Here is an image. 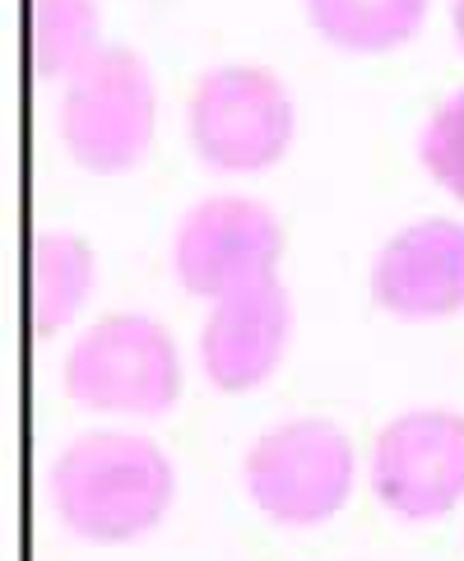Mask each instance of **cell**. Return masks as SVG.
I'll return each instance as SVG.
<instances>
[{
    "label": "cell",
    "instance_id": "ba28073f",
    "mask_svg": "<svg viewBox=\"0 0 464 561\" xmlns=\"http://www.w3.org/2000/svg\"><path fill=\"white\" fill-rule=\"evenodd\" d=\"M293 339V302L284 278H256L210 302V316L200 325V367L210 386L224 394L256 390L284 363V348Z\"/></svg>",
    "mask_w": 464,
    "mask_h": 561
},
{
    "label": "cell",
    "instance_id": "4fadbf2b",
    "mask_svg": "<svg viewBox=\"0 0 464 561\" xmlns=\"http://www.w3.org/2000/svg\"><path fill=\"white\" fill-rule=\"evenodd\" d=\"M418 163L441 191L464 205V89L441 98L418 130Z\"/></svg>",
    "mask_w": 464,
    "mask_h": 561
},
{
    "label": "cell",
    "instance_id": "3957f363",
    "mask_svg": "<svg viewBox=\"0 0 464 561\" xmlns=\"http://www.w3.org/2000/svg\"><path fill=\"white\" fill-rule=\"evenodd\" d=\"M358 478L349 432L330 417H288L260 432L241 459V483L256 511L284 529L326 525L344 511Z\"/></svg>",
    "mask_w": 464,
    "mask_h": 561
},
{
    "label": "cell",
    "instance_id": "277c9868",
    "mask_svg": "<svg viewBox=\"0 0 464 561\" xmlns=\"http://www.w3.org/2000/svg\"><path fill=\"white\" fill-rule=\"evenodd\" d=\"M158 135V84L135 47H103L60 98V145L84 172L116 176L145 163Z\"/></svg>",
    "mask_w": 464,
    "mask_h": 561
},
{
    "label": "cell",
    "instance_id": "5b68a950",
    "mask_svg": "<svg viewBox=\"0 0 464 561\" xmlns=\"http://www.w3.org/2000/svg\"><path fill=\"white\" fill-rule=\"evenodd\" d=\"M191 149L214 172H265L288 153L297 130V103L270 66L228 61L195 79L186 107Z\"/></svg>",
    "mask_w": 464,
    "mask_h": 561
},
{
    "label": "cell",
    "instance_id": "30bf717a",
    "mask_svg": "<svg viewBox=\"0 0 464 561\" xmlns=\"http://www.w3.org/2000/svg\"><path fill=\"white\" fill-rule=\"evenodd\" d=\"M93 278H98V255L79 232L66 228L33 232V297H29L33 334L52 339L56 330H66L93 297Z\"/></svg>",
    "mask_w": 464,
    "mask_h": 561
},
{
    "label": "cell",
    "instance_id": "8fae6325",
    "mask_svg": "<svg viewBox=\"0 0 464 561\" xmlns=\"http://www.w3.org/2000/svg\"><path fill=\"white\" fill-rule=\"evenodd\" d=\"M432 0H307V19L344 51H395L428 24Z\"/></svg>",
    "mask_w": 464,
    "mask_h": 561
},
{
    "label": "cell",
    "instance_id": "9c48e42d",
    "mask_svg": "<svg viewBox=\"0 0 464 561\" xmlns=\"http://www.w3.org/2000/svg\"><path fill=\"white\" fill-rule=\"evenodd\" d=\"M372 297L399 320H437L464 311V224L418 218L386 237L372 260Z\"/></svg>",
    "mask_w": 464,
    "mask_h": 561
},
{
    "label": "cell",
    "instance_id": "6da1fadb",
    "mask_svg": "<svg viewBox=\"0 0 464 561\" xmlns=\"http://www.w3.org/2000/svg\"><path fill=\"white\" fill-rule=\"evenodd\" d=\"M60 525L89 543H131L168 515L177 469L163 446L135 432H84L52 465Z\"/></svg>",
    "mask_w": 464,
    "mask_h": 561
},
{
    "label": "cell",
    "instance_id": "5bb4252c",
    "mask_svg": "<svg viewBox=\"0 0 464 561\" xmlns=\"http://www.w3.org/2000/svg\"><path fill=\"white\" fill-rule=\"evenodd\" d=\"M451 28H455V43L464 47V0H451Z\"/></svg>",
    "mask_w": 464,
    "mask_h": 561
},
{
    "label": "cell",
    "instance_id": "7c38bea8",
    "mask_svg": "<svg viewBox=\"0 0 464 561\" xmlns=\"http://www.w3.org/2000/svg\"><path fill=\"white\" fill-rule=\"evenodd\" d=\"M103 51L98 0H33V70L37 79H70Z\"/></svg>",
    "mask_w": 464,
    "mask_h": 561
},
{
    "label": "cell",
    "instance_id": "8992f818",
    "mask_svg": "<svg viewBox=\"0 0 464 561\" xmlns=\"http://www.w3.org/2000/svg\"><path fill=\"white\" fill-rule=\"evenodd\" d=\"M284 224L256 195H205L172 232V270L191 297L218 302L224 293L279 274Z\"/></svg>",
    "mask_w": 464,
    "mask_h": 561
},
{
    "label": "cell",
    "instance_id": "52a82bcc",
    "mask_svg": "<svg viewBox=\"0 0 464 561\" xmlns=\"http://www.w3.org/2000/svg\"><path fill=\"white\" fill-rule=\"evenodd\" d=\"M372 492L405 525L451 515L464 501V413L409 409L391 417L372 450Z\"/></svg>",
    "mask_w": 464,
    "mask_h": 561
},
{
    "label": "cell",
    "instance_id": "7a4b0ae2",
    "mask_svg": "<svg viewBox=\"0 0 464 561\" xmlns=\"http://www.w3.org/2000/svg\"><path fill=\"white\" fill-rule=\"evenodd\" d=\"M66 394L89 413L158 417L181 399V353L158 316L107 311L70 344Z\"/></svg>",
    "mask_w": 464,
    "mask_h": 561
}]
</instances>
